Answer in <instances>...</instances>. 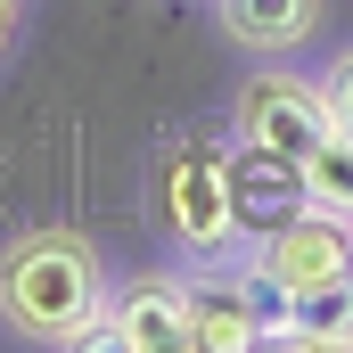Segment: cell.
<instances>
[{
  "instance_id": "obj_1",
  "label": "cell",
  "mask_w": 353,
  "mask_h": 353,
  "mask_svg": "<svg viewBox=\"0 0 353 353\" xmlns=\"http://www.w3.org/2000/svg\"><path fill=\"white\" fill-rule=\"evenodd\" d=\"M0 312L41 345H74L90 312H107L99 247L83 230H25L17 247H0Z\"/></svg>"
},
{
  "instance_id": "obj_2",
  "label": "cell",
  "mask_w": 353,
  "mask_h": 353,
  "mask_svg": "<svg viewBox=\"0 0 353 353\" xmlns=\"http://www.w3.org/2000/svg\"><path fill=\"white\" fill-rule=\"evenodd\" d=\"M157 197H165V230L189 255H222L239 239L230 230V157L214 140H181L157 173Z\"/></svg>"
},
{
  "instance_id": "obj_3",
  "label": "cell",
  "mask_w": 353,
  "mask_h": 353,
  "mask_svg": "<svg viewBox=\"0 0 353 353\" xmlns=\"http://www.w3.org/2000/svg\"><path fill=\"white\" fill-rule=\"evenodd\" d=\"M230 115H239V140H255V148H279V157H312L321 140H329V107H321V83H296V74H255V83L230 99Z\"/></svg>"
},
{
  "instance_id": "obj_4",
  "label": "cell",
  "mask_w": 353,
  "mask_h": 353,
  "mask_svg": "<svg viewBox=\"0 0 353 353\" xmlns=\"http://www.w3.org/2000/svg\"><path fill=\"white\" fill-rule=\"evenodd\" d=\"M312 205V189H304V165L296 157H279V148H255V140H239L230 148V230L239 239H255L263 247L279 222H296Z\"/></svg>"
},
{
  "instance_id": "obj_5",
  "label": "cell",
  "mask_w": 353,
  "mask_h": 353,
  "mask_svg": "<svg viewBox=\"0 0 353 353\" xmlns=\"http://www.w3.org/2000/svg\"><path fill=\"white\" fill-rule=\"evenodd\" d=\"M263 263L279 271L296 296L337 288V279H353V222L329 214V205H304L296 222H279V230L263 239Z\"/></svg>"
},
{
  "instance_id": "obj_6",
  "label": "cell",
  "mask_w": 353,
  "mask_h": 353,
  "mask_svg": "<svg viewBox=\"0 0 353 353\" xmlns=\"http://www.w3.org/2000/svg\"><path fill=\"white\" fill-rule=\"evenodd\" d=\"M181 296H189V329H197V353H255L263 345V321L247 304V271L239 263H205L181 271Z\"/></svg>"
},
{
  "instance_id": "obj_7",
  "label": "cell",
  "mask_w": 353,
  "mask_h": 353,
  "mask_svg": "<svg viewBox=\"0 0 353 353\" xmlns=\"http://www.w3.org/2000/svg\"><path fill=\"white\" fill-rule=\"evenodd\" d=\"M107 312H115L123 353H197L181 279H132V288H107Z\"/></svg>"
},
{
  "instance_id": "obj_8",
  "label": "cell",
  "mask_w": 353,
  "mask_h": 353,
  "mask_svg": "<svg viewBox=\"0 0 353 353\" xmlns=\"http://www.w3.org/2000/svg\"><path fill=\"white\" fill-rule=\"evenodd\" d=\"M271 345H288V353H345V345H353V279L296 296V312L279 321Z\"/></svg>"
},
{
  "instance_id": "obj_9",
  "label": "cell",
  "mask_w": 353,
  "mask_h": 353,
  "mask_svg": "<svg viewBox=\"0 0 353 353\" xmlns=\"http://www.w3.org/2000/svg\"><path fill=\"white\" fill-rule=\"evenodd\" d=\"M321 25V0H222V33L247 50H296Z\"/></svg>"
},
{
  "instance_id": "obj_10",
  "label": "cell",
  "mask_w": 353,
  "mask_h": 353,
  "mask_svg": "<svg viewBox=\"0 0 353 353\" xmlns=\"http://www.w3.org/2000/svg\"><path fill=\"white\" fill-rule=\"evenodd\" d=\"M304 189H312V205H329V214L353 222V132L329 123V140L304 157Z\"/></svg>"
},
{
  "instance_id": "obj_11",
  "label": "cell",
  "mask_w": 353,
  "mask_h": 353,
  "mask_svg": "<svg viewBox=\"0 0 353 353\" xmlns=\"http://www.w3.org/2000/svg\"><path fill=\"white\" fill-rule=\"evenodd\" d=\"M321 107H329V123H337V132H353V50L329 66V83H321Z\"/></svg>"
},
{
  "instance_id": "obj_12",
  "label": "cell",
  "mask_w": 353,
  "mask_h": 353,
  "mask_svg": "<svg viewBox=\"0 0 353 353\" xmlns=\"http://www.w3.org/2000/svg\"><path fill=\"white\" fill-rule=\"evenodd\" d=\"M8 25H17V0H0V50H8Z\"/></svg>"
}]
</instances>
